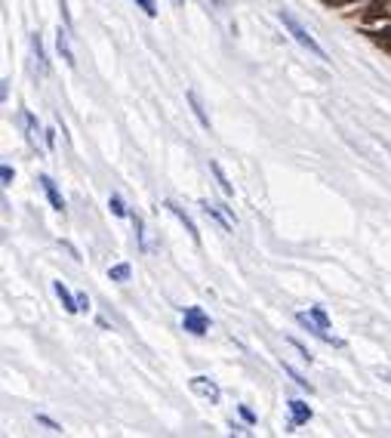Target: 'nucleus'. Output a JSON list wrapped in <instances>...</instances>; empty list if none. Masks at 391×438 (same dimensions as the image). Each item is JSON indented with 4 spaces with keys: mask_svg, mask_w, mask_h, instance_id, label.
Masks as SVG:
<instances>
[{
    "mask_svg": "<svg viewBox=\"0 0 391 438\" xmlns=\"http://www.w3.org/2000/svg\"><path fill=\"white\" fill-rule=\"evenodd\" d=\"M210 170H212V176H216V182H219V189H222V195H231L234 189H231V182H228V176L222 173V167L212 161V164H210Z\"/></svg>",
    "mask_w": 391,
    "mask_h": 438,
    "instance_id": "f8f14e48",
    "label": "nucleus"
},
{
    "mask_svg": "<svg viewBox=\"0 0 391 438\" xmlns=\"http://www.w3.org/2000/svg\"><path fill=\"white\" fill-rule=\"evenodd\" d=\"M136 4H139L148 16H157V4H155V0H136Z\"/></svg>",
    "mask_w": 391,
    "mask_h": 438,
    "instance_id": "dca6fc26",
    "label": "nucleus"
},
{
    "mask_svg": "<svg viewBox=\"0 0 391 438\" xmlns=\"http://www.w3.org/2000/svg\"><path fill=\"white\" fill-rule=\"evenodd\" d=\"M53 290H56V297L62 300V306H65L68 312H78V309H80L78 302H74V297H71V293L65 290V284H62V281H56V284H53Z\"/></svg>",
    "mask_w": 391,
    "mask_h": 438,
    "instance_id": "9b49d317",
    "label": "nucleus"
},
{
    "mask_svg": "<svg viewBox=\"0 0 391 438\" xmlns=\"http://www.w3.org/2000/svg\"><path fill=\"white\" fill-rule=\"evenodd\" d=\"M290 414H293V423H290V429H293L299 423H308V420H311V408H308V404H302V401H290Z\"/></svg>",
    "mask_w": 391,
    "mask_h": 438,
    "instance_id": "423d86ee",
    "label": "nucleus"
},
{
    "mask_svg": "<svg viewBox=\"0 0 391 438\" xmlns=\"http://www.w3.org/2000/svg\"><path fill=\"white\" fill-rule=\"evenodd\" d=\"M191 392L203 395V398L212 401V404L219 401V386L212 383V380H207V377H194V380H191Z\"/></svg>",
    "mask_w": 391,
    "mask_h": 438,
    "instance_id": "20e7f679",
    "label": "nucleus"
},
{
    "mask_svg": "<svg viewBox=\"0 0 391 438\" xmlns=\"http://www.w3.org/2000/svg\"><path fill=\"white\" fill-rule=\"evenodd\" d=\"M25 124H28V139L34 142V146H37V133H40V130H37V121H34L31 114H25Z\"/></svg>",
    "mask_w": 391,
    "mask_h": 438,
    "instance_id": "2eb2a0df",
    "label": "nucleus"
},
{
    "mask_svg": "<svg viewBox=\"0 0 391 438\" xmlns=\"http://www.w3.org/2000/svg\"><path fill=\"white\" fill-rule=\"evenodd\" d=\"M78 306H80V309H87V306H90V300H87V293H80V297H78Z\"/></svg>",
    "mask_w": 391,
    "mask_h": 438,
    "instance_id": "412c9836",
    "label": "nucleus"
},
{
    "mask_svg": "<svg viewBox=\"0 0 391 438\" xmlns=\"http://www.w3.org/2000/svg\"><path fill=\"white\" fill-rule=\"evenodd\" d=\"M112 210H114L117 216H126V207H124V201L117 198V195H112Z\"/></svg>",
    "mask_w": 391,
    "mask_h": 438,
    "instance_id": "a211bd4d",
    "label": "nucleus"
},
{
    "mask_svg": "<svg viewBox=\"0 0 391 438\" xmlns=\"http://www.w3.org/2000/svg\"><path fill=\"white\" fill-rule=\"evenodd\" d=\"M167 210H169V213H173L176 219H179V223L185 225V232H188V235H191V238H194V241H198V229H194L191 216H188V213H185V210H182V207H176V204H173V201H167Z\"/></svg>",
    "mask_w": 391,
    "mask_h": 438,
    "instance_id": "39448f33",
    "label": "nucleus"
},
{
    "mask_svg": "<svg viewBox=\"0 0 391 438\" xmlns=\"http://www.w3.org/2000/svg\"><path fill=\"white\" fill-rule=\"evenodd\" d=\"M40 182H44V191H47V195H49V204H53L56 210H65V201H62V195H59L56 182L49 179V176H44V179H40Z\"/></svg>",
    "mask_w": 391,
    "mask_h": 438,
    "instance_id": "1a4fd4ad",
    "label": "nucleus"
},
{
    "mask_svg": "<svg viewBox=\"0 0 391 438\" xmlns=\"http://www.w3.org/2000/svg\"><path fill=\"white\" fill-rule=\"evenodd\" d=\"M0 176H4V185H10V182H13V170H10L6 164H4V170H0Z\"/></svg>",
    "mask_w": 391,
    "mask_h": 438,
    "instance_id": "aec40b11",
    "label": "nucleus"
},
{
    "mask_svg": "<svg viewBox=\"0 0 391 438\" xmlns=\"http://www.w3.org/2000/svg\"><path fill=\"white\" fill-rule=\"evenodd\" d=\"M284 374H287V377H290V380H296V386H299V389H308V392H311V386H308V380H302V377H299V374H296V370H293V367H287V365H284Z\"/></svg>",
    "mask_w": 391,
    "mask_h": 438,
    "instance_id": "4468645a",
    "label": "nucleus"
},
{
    "mask_svg": "<svg viewBox=\"0 0 391 438\" xmlns=\"http://www.w3.org/2000/svg\"><path fill=\"white\" fill-rule=\"evenodd\" d=\"M182 324H185V331H191L194 336H203V333H207V327H210V318L203 315V309L191 306V309H185Z\"/></svg>",
    "mask_w": 391,
    "mask_h": 438,
    "instance_id": "f03ea898",
    "label": "nucleus"
},
{
    "mask_svg": "<svg viewBox=\"0 0 391 438\" xmlns=\"http://www.w3.org/2000/svg\"><path fill=\"white\" fill-rule=\"evenodd\" d=\"M296 321H299L305 331H308L311 336H318V340H324V343H333V346H342V340H336V336H330L327 333V327H320L318 321H314L311 315H305V312H299V315H296Z\"/></svg>",
    "mask_w": 391,
    "mask_h": 438,
    "instance_id": "7ed1b4c3",
    "label": "nucleus"
},
{
    "mask_svg": "<svg viewBox=\"0 0 391 438\" xmlns=\"http://www.w3.org/2000/svg\"><path fill=\"white\" fill-rule=\"evenodd\" d=\"M280 22H284V28H287V31H290V35H293V40H296V44H299V47H305V49H308L311 56H318L320 62H327V53H324V47H320L318 40H314V37L308 35V28H305V25H302L299 19H296L293 13H284V10H280Z\"/></svg>",
    "mask_w": 391,
    "mask_h": 438,
    "instance_id": "f257e3e1",
    "label": "nucleus"
},
{
    "mask_svg": "<svg viewBox=\"0 0 391 438\" xmlns=\"http://www.w3.org/2000/svg\"><path fill=\"white\" fill-rule=\"evenodd\" d=\"M56 47H59V56H62L68 65H74V53H71V44H68V31H65V28H59Z\"/></svg>",
    "mask_w": 391,
    "mask_h": 438,
    "instance_id": "6e6552de",
    "label": "nucleus"
},
{
    "mask_svg": "<svg viewBox=\"0 0 391 438\" xmlns=\"http://www.w3.org/2000/svg\"><path fill=\"white\" fill-rule=\"evenodd\" d=\"M188 102H191V112H194V117L200 121V127H207L210 130V117H207V112H203V105H200V96L194 90H188Z\"/></svg>",
    "mask_w": 391,
    "mask_h": 438,
    "instance_id": "0eeeda50",
    "label": "nucleus"
},
{
    "mask_svg": "<svg viewBox=\"0 0 391 438\" xmlns=\"http://www.w3.org/2000/svg\"><path fill=\"white\" fill-rule=\"evenodd\" d=\"M31 53L37 59V71H47V56H44V44H40V35H31Z\"/></svg>",
    "mask_w": 391,
    "mask_h": 438,
    "instance_id": "9d476101",
    "label": "nucleus"
},
{
    "mask_svg": "<svg viewBox=\"0 0 391 438\" xmlns=\"http://www.w3.org/2000/svg\"><path fill=\"white\" fill-rule=\"evenodd\" d=\"M176 4H185V0H176Z\"/></svg>",
    "mask_w": 391,
    "mask_h": 438,
    "instance_id": "4be33fe9",
    "label": "nucleus"
},
{
    "mask_svg": "<svg viewBox=\"0 0 391 438\" xmlns=\"http://www.w3.org/2000/svg\"><path fill=\"white\" fill-rule=\"evenodd\" d=\"M311 318H314V321H318L320 327H327L330 321H327V312L324 309H311Z\"/></svg>",
    "mask_w": 391,
    "mask_h": 438,
    "instance_id": "f3484780",
    "label": "nucleus"
},
{
    "mask_svg": "<svg viewBox=\"0 0 391 438\" xmlns=\"http://www.w3.org/2000/svg\"><path fill=\"white\" fill-rule=\"evenodd\" d=\"M37 423H44V426L49 429V432H62V426L53 423V420H47V417H37Z\"/></svg>",
    "mask_w": 391,
    "mask_h": 438,
    "instance_id": "6ab92c4d",
    "label": "nucleus"
},
{
    "mask_svg": "<svg viewBox=\"0 0 391 438\" xmlns=\"http://www.w3.org/2000/svg\"><path fill=\"white\" fill-rule=\"evenodd\" d=\"M108 278H112V281H126V278H130V266H114V268H108Z\"/></svg>",
    "mask_w": 391,
    "mask_h": 438,
    "instance_id": "ddd939ff",
    "label": "nucleus"
}]
</instances>
